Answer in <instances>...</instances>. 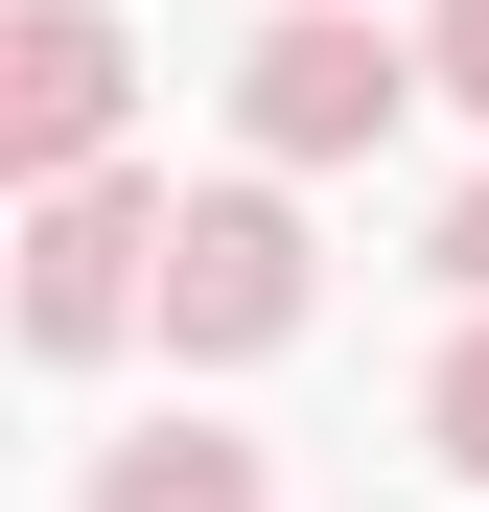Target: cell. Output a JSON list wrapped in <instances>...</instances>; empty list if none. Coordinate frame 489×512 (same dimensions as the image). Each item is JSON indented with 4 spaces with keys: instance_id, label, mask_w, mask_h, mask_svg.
<instances>
[{
    "instance_id": "1",
    "label": "cell",
    "mask_w": 489,
    "mask_h": 512,
    "mask_svg": "<svg viewBox=\"0 0 489 512\" xmlns=\"http://www.w3.org/2000/svg\"><path fill=\"white\" fill-rule=\"evenodd\" d=\"M163 233H187V187H140V163L24 187V350L47 373H94L117 326H163Z\"/></svg>"
},
{
    "instance_id": "2",
    "label": "cell",
    "mask_w": 489,
    "mask_h": 512,
    "mask_svg": "<svg viewBox=\"0 0 489 512\" xmlns=\"http://www.w3.org/2000/svg\"><path fill=\"white\" fill-rule=\"evenodd\" d=\"M396 94H443V70L373 24V0H280L257 70H233V140H257V163H373V140H396Z\"/></svg>"
},
{
    "instance_id": "3",
    "label": "cell",
    "mask_w": 489,
    "mask_h": 512,
    "mask_svg": "<svg viewBox=\"0 0 489 512\" xmlns=\"http://www.w3.org/2000/svg\"><path fill=\"white\" fill-rule=\"evenodd\" d=\"M303 210L280 187H187V233H163V350L187 373H257V350H303Z\"/></svg>"
},
{
    "instance_id": "4",
    "label": "cell",
    "mask_w": 489,
    "mask_h": 512,
    "mask_svg": "<svg viewBox=\"0 0 489 512\" xmlns=\"http://www.w3.org/2000/svg\"><path fill=\"white\" fill-rule=\"evenodd\" d=\"M117 117H140L117 0H24V24H0V163H24V187H94V163H117Z\"/></svg>"
},
{
    "instance_id": "5",
    "label": "cell",
    "mask_w": 489,
    "mask_h": 512,
    "mask_svg": "<svg viewBox=\"0 0 489 512\" xmlns=\"http://www.w3.org/2000/svg\"><path fill=\"white\" fill-rule=\"evenodd\" d=\"M94 512H280V466H257V443H210V419H163V443L94 466Z\"/></svg>"
},
{
    "instance_id": "6",
    "label": "cell",
    "mask_w": 489,
    "mask_h": 512,
    "mask_svg": "<svg viewBox=\"0 0 489 512\" xmlns=\"http://www.w3.org/2000/svg\"><path fill=\"white\" fill-rule=\"evenodd\" d=\"M420 443H443V466H466V489H489V303H466V350H443V373H420Z\"/></svg>"
},
{
    "instance_id": "7",
    "label": "cell",
    "mask_w": 489,
    "mask_h": 512,
    "mask_svg": "<svg viewBox=\"0 0 489 512\" xmlns=\"http://www.w3.org/2000/svg\"><path fill=\"white\" fill-rule=\"evenodd\" d=\"M420 70H443V94L489 117V0H420Z\"/></svg>"
},
{
    "instance_id": "8",
    "label": "cell",
    "mask_w": 489,
    "mask_h": 512,
    "mask_svg": "<svg viewBox=\"0 0 489 512\" xmlns=\"http://www.w3.org/2000/svg\"><path fill=\"white\" fill-rule=\"evenodd\" d=\"M443 280H466V303H489V187H466V210H443Z\"/></svg>"
}]
</instances>
